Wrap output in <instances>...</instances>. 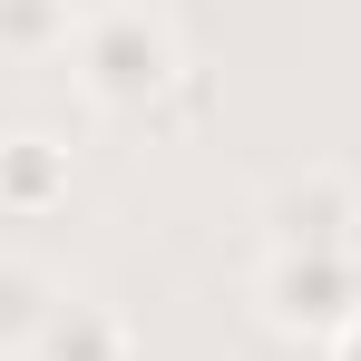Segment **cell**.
<instances>
[{
  "label": "cell",
  "mask_w": 361,
  "mask_h": 361,
  "mask_svg": "<svg viewBox=\"0 0 361 361\" xmlns=\"http://www.w3.org/2000/svg\"><path fill=\"white\" fill-rule=\"evenodd\" d=\"M68 68H78L88 108H108V118H147V108L185 78V39H176L166 10H147V0H108V10L78 20Z\"/></svg>",
  "instance_id": "6da1fadb"
},
{
  "label": "cell",
  "mask_w": 361,
  "mask_h": 361,
  "mask_svg": "<svg viewBox=\"0 0 361 361\" xmlns=\"http://www.w3.org/2000/svg\"><path fill=\"white\" fill-rule=\"evenodd\" d=\"M264 312H274V332L342 342V322L361 312V254H274L264 264Z\"/></svg>",
  "instance_id": "7a4b0ae2"
},
{
  "label": "cell",
  "mask_w": 361,
  "mask_h": 361,
  "mask_svg": "<svg viewBox=\"0 0 361 361\" xmlns=\"http://www.w3.org/2000/svg\"><path fill=\"white\" fill-rule=\"evenodd\" d=\"M264 225H274V254H361V195L342 166H312L264 195Z\"/></svg>",
  "instance_id": "3957f363"
},
{
  "label": "cell",
  "mask_w": 361,
  "mask_h": 361,
  "mask_svg": "<svg viewBox=\"0 0 361 361\" xmlns=\"http://www.w3.org/2000/svg\"><path fill=\"white\" fill-rule=\"evenodd\" d=\"M30 361H137V332H127L98 293H59V312L39 322Z\"/></svg>",
  "instance_id": "277c9868"
},
{
  "label": "cell",
  "mask_w": 361,
  "mask_h": 361,
  "mask_svg": "<svg viewBox=\"0 0 361 361\" xmlns=\"http://www.w3.org/2000/svg\"><path fill=\"white\" fill-rule=\"evenodd\" d=\"M68 205V147L59 137H0V215H49Z\"/></svg>",
  "instance_id": "5b68a950"
},
{
  "label": "cell",
  "mask_w": 361,
  "mask_h": 361,
  "mask_svg": "<svg viewBox=\"0 0 361 361\" xmlns=\"http://www.w3.org/2000/svg\"><path fill=\"white\" fill-rule=\"evenodd\" d=\"M68 39H78L68 0H0V59H59Z\"/></svg>",
  "instance_id": "8992f818"
},
{
  "label": "cell",
  "mask_w": 361,
  "mask_h": 361,
  "mask_svg": "<svg viewBox=\"0 0 361 361\" xmlns=\"http://www.w3.org/2000/svg\"><path fill=\"white\" fill-rule=\"evenodd\" d=\"M49 312H59V283L39 264H0V352H30Z\"/></svg>",
  "instance_id": "52a82bcc"
},
{
  "label": "cell",
  "mask_w": 361,
  "mask_h": 361,
  "mask_svg": "<svg viewBox=\"0 0 361 361\" xmlns=\"http://www.w3.org/2000/svg\"><path fill=\"white\" fill-rule=\"evenodd\" d=\"M332 361H361V312L342 322V342H332Z\"/></svg>",
  "instance_id": "ba28073f"
}]
</instances>
